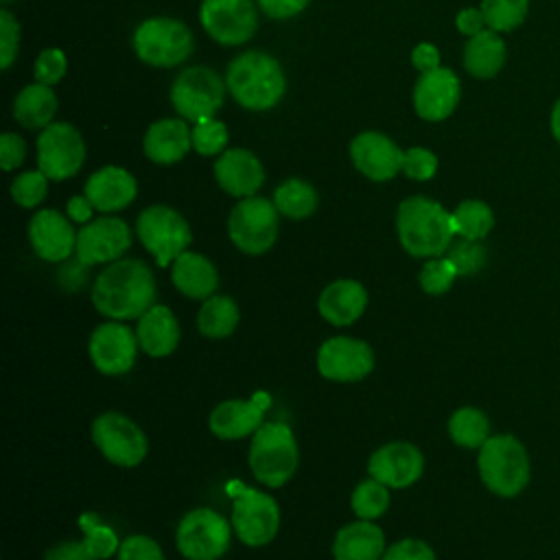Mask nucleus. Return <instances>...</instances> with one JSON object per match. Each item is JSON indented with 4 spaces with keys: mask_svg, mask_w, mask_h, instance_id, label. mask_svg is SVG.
Wrapping results in <instances>:
<instances>
[{
    "mask_svg": "<svg viewBox=\"0 0 560 560\" xmlns=\"http://www.w3.org/2000/svg\"><path fill=\"white\" fill-rule=\"evenodd\" d=\"M249 470L267 488H282L298 470L300 451L293 431L282 422H262L252 435Z\"/></svg>",
    "mask_w": 560,
    "mask_h": 560,
    "instance_id": "nucleus-5",
    "label": "nucleus"
},
{
    "mask_svg": "<svg viewBox=\"0 0 560 560\" xmlns=\"http://www.w3.org/2000/svg\"><path fill=\"white\" fill-rule=\"evenodd\" d=\"M455 24H457V31L468 35V37L481 33L488 26L481 9H462L455 18Z\"/></svg>",
    "mask_w": 560,
    "mask_h": 560,
    "instance_id": "nucleus-52",
    "label": "nucleus"
},
{
    "mask_svg": "<svg viewBox=\"0 0 560 560\" xmlns=\"http://www.w3.org/2000/svg\"><path fill=\"white\" fill-rule=\"evenodd\" d=\"M505 63V42L492 28L468 37L464 48V68L477 79H490L499 74Z\"/></svg>",
    "mask_w": 560,
    "mask_h": 560,
    "instance_id": "nucleus-30",
    "label": "nucleus"
},
{
    "mask_svg": "<svg viewBox=\"0 0 560 560\" xmlns=\"http://www.w3.org/2000/svg\"><path fill=\"white\" fill-rule=\"evenodd\" d=\"M228 83L208 66H190L177 74L171 85V103L175 112L188 120L199 122L214 118L225 101Z\"/></svg>",
    "mask_w": 560,
    "mask_h": 560,
    "instance_id": "nucleus-11",
    "label": "nucleus"
},
{
    "mask_svg": "<svg viewBox=\"0 0 560 560\" xmlns=\"http://www.w3.org/2000/svg\"><path fill=\"white\" fill-rule=\"evenodd\" d=\"M448 438L462 448H481L490 438V420L477 407H459L448 418Z\"/></svg>",
    "mask_w": 560,
    "mask_h": 560,
    "instance_id": "nucleus-34",
    "label": "nucleus"
},
{
    "mask_svg": "<svg viewBox=\"0 0 560 560\" xmlns=\"http://www.w3.org/2000/svg\"><path fill=\"white\" fill-rule=\"evenodd\" d=\"M457 267L453 265V260L448 256H435V258H427V262L420 269V287L424 293L429 295H442L446 293L455 278H457Z\"/></svg>",
    "mask_w": 560,
    "mask_h": 560,
    "instance_id": "nucleus-39",
    "label": "nucleus"
},
{
    "mask_svg": "<svg viewBox=\"0 0 560 560\" xmlns=\"http://www.w3.org/2000/svg\"><path fill=\"white\" fill-rule=\"evenodd\" d=\"M85 142L70 122H52L37 138V168L52 182H63L81 171Z\"/></svg>",
    "mask_w": 560,
    "mask_h": 560,
    "instance_id": "nucleus-13",
    "label": "nucleus"
},
{
    "mask_svg": "<svg viewBox=\"0 0 560 560\" xmlns=\"http://www.w3.org/2000/svg\"><path fill=\"white\" fill-rule=\"evenodd\" d=\"M477 468L483 486L503 499L521 494L532 477L527 448L516 435H490L477 455Z\"/></svg>",
    "mask_w": 560,
    "mask_h": 560,
    "instance_id": "nucleus-4",
    "label": "nucleus"
},
{
    "mask_svg": "<svg viewBox=\"0 0 560 560\" xmlns=\"http://www.w3.org/2000/svg\"><path fill=\"white\" fill-rule=\"evenodd\" d=\"M2 4H11V2H15V0H0Z\"/></svg>",
    "mask_w": 560,
    "mask_h": 560,
    "instance_id": "nucleus-55",
    "label": "nucleus"
},
{
    "mask_svg": "<svg viewBox=\"0 0 560 560\" xmlns=\"http://www.w3.org/2000/svg\"><path fill=\"white\" fill-rule=\"evenodd\" d=\"M368 472L387 488H409L420 481L424 472V455L411 442H387L372 453Z\"/></svg>",
    "mask_w": 560,
    "mask_h": 560,
    "instance_id": "nucleus-18",
    "label": "nucleus"
},
{
    "mask_svg": "<svg viewBox=\"0 0 560 560\" xmlns=\"http://www.w3.org/2000/svg\"><path fill=\"white\" fill-rule=\"evenodd\" d=\"M529 0H481V13L488 28L497 33L514 31L527 15Z\"/></svg>",
    "mask_w": 560,
    "mask_h": 560,
    "instance_id": "nucleus-37",
    "label": "nucleus"
},
{
    "mask_svg": "<svg viewBox=\"0 0 560 560\" xmlns=\"http://www.w3.org/2000/svg\"><path fill=\"white\" fill-rule=\"evenodd\" d=\"M228 127L217 118H203L192 127V149L199 155H221L228 147Z\"/></svg>",
    "mask_w": 560,
    "mask_h": 560,
    "instance_id": "nucleus-40",
    "label": "nucleus"
},
{
    "mask_svg": "<svg viewBox=\"0 0 560 560\" xmlns=\"http://www.w3.org/2000/svg\"><path fill=\"white\" fill-rule=\"evenodd\" d=\"M551 133L556 136V140L560 142V101L553 105L551 109Z\"/></svg>",
    "mask_w": 560,
    "mask_h": 560,
    "instance_id": "nucleus-54",
    "label": "nucleus"
},
{
    "mask_svg": "<svg viewBox=\"0 0 560 560\" xmlns=\"http://www.w3.org/2000/svg\"><path fill=\"white\" fill-rule=\"evenodd\" d=\"M199 20L206 33L223 46H241L258 28V13L252 0H203Z\"/></svg>",
    "mask_w": 560,
    "mask_h": 560,
    "instance_id": "nucleus-15",
    "label": "nucleus"
},
{
    "mask_svg": "<svg viewBox=\"0 0 560 560\" xmlns=\"http://www.w3.org/2000/svg\"><path fill=\"white\" fill-rule=\"evenodd\" d=\"M136 337L140 350L153 359L168 357L179 343V322L175 313L164 304H153L144 315L136 319Z\"/></svg>",
    "mask_w": 560,
    "mask_h": 560,
    "instance_id": "nucleus-27",
    "label": "nucleus"
},
{
    "mask_svg": "<svg viewBox=\"0 0 560 560\" xmlns=\"http://www.w3.org/2000/svg\"><path fill=\"white\" fill-rule=\"evenodd\" d=\"M396 234L402 249L413 258H435L453 243V217L435 199L413 195L396 210Z\"/></svg>",
    "mask_w": 560,
    "mask_h": 560,
    "instance_id": "nucleus-2",
    "label": "nucleus"
},
{
    "mask_svg": "<svg viewBox=\"0 0 560 560\" xmlns=\"http://www.w3.org/2000/svg\"><path fill=\"white\" fill-rule=\"evenodd\" d=\"M368 308V291L361 282L341 278L326 284L317 298L319 315L332 326L354 324Z\"/></svg>",
    "mask_w": 560,
    "mask_h": 560,
    "instance_id": "nucleus-25",
    "label": "nucleus"
},
{
    "mask_svg": "<svg viewBox=\"0 0 560 560\" xmlns=\"http://www.w3.org/2000/svg\"><path fill=\"white\" fill-rule=\"evenodd\" d=\"M66 210H68L70 221L85 225V223H90V221H92L94 206H92V201H90L85 195H77V197H70V199H68Z\"/></svg>",
    "mask_w": 560,
    "mask_h": 560,
    "instance_id": "nucleus-53",
    "label": "nucleus"
},
{
    "mask_svg": "<svg viewBox=\"0 0 560 560\" xmlns=\"http://www.w3.org/2000/svg\"><path fill=\"white\" fill-rule=\"evenodd\" d=\"M138 337L127 324L118 319H107L98 324L88 341V354L92 365L105 376L127 374L138 357Z\"/></svg>",
    "mask_w": 560,
    "mask_h": 560,
    "instance_id": "nucleus-14",
    "label": "nucleus"
},
{
    "mask_svg": "<svg viewBox=\"0 0 560 560\" xmlns=\"http://www.w3.org/2000/svg\"><path fill=\"white\" fill-rule=\"evenodd\" d=\"M232 494V529L247 547H262L271 542L280 529L278 501L256 488H247L238 481L230 488Z\"/></svg>",
    "mask_w": 560,
    "mask_h": 560,
    "instance_id": "nucleus-7",
    "label": "nucleus"
},
{
    "mask_svg": "<svg viewBox=\"0 0 560 560\" xmlns=\"http://www.w3.org/2000/svg\"><path fill=\"white\" fill-rule=\"evenodd\" d=\"M352 164L372 182H387L402 171L405 153L381 131H361L350 142Z\"/></svg>",
    "mask_w": 560,
    "mask_h": 560,
    "instance_id": "nucleus-20",
    "label": "nucleus"
},
{
    "mask_svg": "<svg viewBox=\"0 0 560 560\" xmlns=\"http://www.w3.org/2000/svg\"><path fill=\"white\" fill-rule=\"evenodd\" d=\"M116 560H166L158 540L147 534H129L120 540Z\"/></svg>",
    "mask_w": 560,
    "mask_h": 560,
    "instance_id": "nucleus-44",
    "label": "nucleus"
},
{
    "mask_svg": "<svg viewBox=\"0 0 560 560\" xmlns=\"http://www.w3.org/2000/svg\"><path fill=\"white\" fill-rule=\"evenodd\" d=\"M131 247L129 225L114 214L92 219L77 232V258L83 265H109Z\"/></svg>",
    "mask_w": 560,
    "mask_h": 560,
    "instance_id": "nucleus-17",
    "label": "nucleus"
},
{
    "mask_svg": "<svg viewBox=\"0 0 560 560\" xmlns=\"http://www.w3.org/2000/svg\"><path fill=\"white\" fill-rule=\"evenodd\" d=\"M20 48V24L13 13L2 7L0 9V68L9 70L18 57Z\"/></svg>",
    "mask_w": 560,
    "mask_h": 560,
    "instance_id": "nucleus-45",
    "label": "nucleus"
},
{
    "mask_svg": "<svg viewBox=\"0 0 560 560\" xmlns=\"http://www.w3.org/2000/svg\"><path fill=\"white\" fill-rule=\"evenodd\" d=\"M238 304L230 295H210L197 313V328L208 339H225L238 326Z\"/></svg>",
    "mask_w": 560,
    "mask_h": 560,
    "instance_id": "nucleus-32",
    "label": "nucleus"
},
{
    "mask_svg": "<svg viewBox=\"0 0 560 560\" xmlns=\"http://www.w3.org/2000/svg\"><path fill=\"white\" fill-rule=\"evenodd\" d=\"M48 177L37 171H24L11 182V199L22 208H35L46 199Z\"/></svg>",
    "mask_w": 560,
    "mask_h": 560,
    "instance_id": "nucleus-41",
    "label": "nucleus"
},
{
    "mask_svg": "<svg viewBox=\"0 0 560 560\" xmlns=\"http://www.w3.org/2000/svg\"><path fill=\"white\" fill-rule=\"evenodd\" d=\"M66 68H68V59H66L63 50L46 48L37 55L35 66H33V74H35L37 83H44V85L52 88L63 79Z\"/></svg>",
    "mask_w": 560,
    "mask_h": 560,
    "instance_id": "nucleus-43",
    "label": "nucleus"
},
{
    "mask_svg": "<svg viewBox=\"0 0 560 560\" xmlns=\"http://www.w3.org/2000/svg\"><path fill=\"white\" fill-rule=\"evenodd\" d=\"M24 155H26V144L18 133L7 131L0 136V166L4 171L18 168L24 162Z\"/></svg>",
    "mask_w": 560,
    "mask_h": 560,
    "instance_id": "nucleus-48",
    "label": "nucleus"
},
{
    "mask_svg": "<svg viewBox=\"0 0 560 560\" xmlns=\"http://www.w3.org/2000/svg\"><path fill=\"white\" fill-rule=\"evenodd\" d=\"M136 234L144 249L155 258L158 267H171L192 243L188 221L171 206L155 203L144 208L136 219Z\"/></svg>",
    "mask_w": 560,
    "mask_h": 560,
    "instance_id": "nucleus-6",
    "label": "nucleus"
},
{
    "mask_svg": "<svg viewBox=\"0 0 560 560\" xmlns=\"http://www.w3.org/2000/svg\"><path fill=\"white\" fill-rule=\"evenodd\" d=\"M278 230L280 212L276 203L265 197H245L230 210L228 236L243 254H267L276 245Z\"/></svg>",
    "mask_w": 560,
    "mask_h": 560,
    "instance_id": "nucleus-9",
    "label": "nucleus"
},
{
    "mask_svg": "<svg viewBox=\"0 0 560 560\" xmlns=\"http://www.w3.org/2000/svg\"><path fill=\"white\" fill-rule=\"evenodd\" d=\"M214 177L228 195L245 199V197H254L260 190L265 182V168L252 151L234 147V149H225L217 158Z\"/></svg>",
    "mask_w": 560,
    "mask_h": 560,
    "instance_id": "nucleus-23",
    "label": "nucleus"
},
{
    "mask_svg": "<svg viewBox=\"0 0 560 560\" xmlns=\"http://www.w3.org/2000/svg\"><path fill=\"white\" fill-rule=\"evenodd\" d=\"M438 171V158L433 151L424 149V147H411L405 151V158H402V173L409 177V179H416V182H427L435 175Z\"/></svg>",
    "mask_w": 560,
    "mask_h": 560,
    "instance_id": "nucleus-46",
    "label": "nucleus"
},
{
    "mask_svg": "<svg viewBox=\"0 0 560 560\" xmlns=\"http://www.w3.org/2000/svg\"><path fill=\"white\" fill-rule=\"evenodd\" d=\"M131 44L140 61L173 68L190 57L195 39L190 28L175 18H149L133 31Z\"/></svg>",
    "mask_w": 560,
    "mask_h": 560,
    "instance_id": "nucleus-8",
    "label": "nucleus"
},
{
    "mask_svg": "<svg viewBox=\"0 0 560 560\" xmlns=\"http://www.w3.org/2000/svg\"><path fill=\"white\" fill-rule=\"evenodd\" d=\"M232 532V523L217 510L195 508L177 523L175 545L186 560H219L230 549Z\"/></svg>",
    "mask_w": 560,
    "mask_h": 560,
    "instance_id": "nucleus-10",
    "label": "nucleus"
},
{
    "mask_svg": "<svg viewBox=\"0 0 560 560\" xmlns=\"http://www.w3.org/2000/svg\"><path fill=\"white\" fill-rule=\"evenodd\" d=\"M144 155L155 164H175L192 147V129L184 118H162L144 133Z\"/></svg>",
    "mask_w": 560,
    "mask_h": 560,
    "instance_id": "nucleus-26",
    "label": "nucleus"
},
{
    "mask_svg": "<svg viewBox=\"0 0 560 560\" xmlns=\"http://www.w3.org/2000/svg\"><path fill=\"white\" fill-rule=\"evenodd\" d=\"M459 79L451 68H435L422 72L413 85V109L429 122L448 118L459 103Z\"/></svg>",
    "mask_w": 560,
    "mask_h": 560,
    "instance_id": "nucleus-19",
    "label": "nucleus"
},
{
    "mask_svg": "<svg viewBox=\"0 0 560 560\" xmlns=\"http://www.w3.org/2000/svg\"><path fill=\"white\" fill-rule=\"evenodd\" d=\"M446 252H448L446 256L457 267L459 276H470V273L479 271L486 262V249L479 245V241L459 238L457 243H451V247Z\"/></svg>",
    "mask_w": 560,
    "mask_h": 560,
    "instance_id": "nucleus-42",
    "label": "nucleus"
},
{
    "mask_svg": "<svg viewBox=\"0 0 560 560\" xmlns=\"http://www.w3.org/2000/svg\"><path fill=\"white\" fill-rule=\"evenodd\" d=\"M232 98L252 112H265L280 103L287 90V79L280 61L262 50L236 55L225 74Z\"/></svg>",
    "mask_w": 560,
    "mask_h": 560,
    "instance_id": "nucleus-3",
    "label": "nucleus"
},
{
    "mask_svg": "<svg viewBox=\"0 0 560 560\" xmlns=\"http://www.w3.org/2000/svg\"><path fill=\"white\" fill-rule=\"evenodd\" d=\"M44 560H96V558L90 553L83 540H63L52 545L44 553Z\"/></svg>",
    "mask_w": 560,
    "mask_h": 560,
    "instance_id": "nucleus-49",
    "label": "nucleus"
},
{
    "mask_svg": "<svg viewBox=\"0 0 560 560\" xmlns=\"http://www.w3.org/2000/svg\"><path fill=\"white\" fill-rule=\"evenodd\" d=\"M28 241L35 254L48 262H61L77 252V232L70 217L52 208L37 210L28 221Z\"/></svg>",
    "mask_w": 560,
    "mask_h": 560,
    "instance_id": "nucleus-22",
    "label": "nucleus"
},
{
    "mask_svg": "<svg viewBox=\"0 0 560 560\" xmlns=\"http://www.w3.org/2000/svg\"><path fill=\"white\" fill-rule=\"evenodd\" d=\"M57 114V96L50 85L31 83L13 101V116L26 129H46Z\"/></svg>",
    "mask_w": 560,
    "mask_h": 560,
    "instance_id": "nucleus-31",
    "label": "nucleus"
},
{
    "mask_svg": "<svg viewBox=\"0 0 560 560\" xmlns=\"http://www.w3.org/2000/svg\"><path fill=\"white\" fill-rule=\"evenodd\" d=\"M411 63L416 70H420V74L435 70V68H440V52L433 44L422 42L411 50Z\"/></svg>",
    "mask_w": 560,
    "mask_h": 560,
    "instance_id": "nucleus-51",
    "label": "nucleus"
},
{
    "mask_svg": "<svg viewBox=\"0 0 560 560\" xmlns=\"http://www.w3.org/2000/svg\"><path fill=\"white\" fill-rule=\"evenodd\" d=\"M453 230L459 238L468 241H481L488 236V232L494 225V214L488 203L479 199H466L462 201L453 212Z\"/></svg>",
    "mask_w": 560,
    "mask_h": 560,
    "instance_id": "nucleus-35",
    "label": "nucleus"
},
{
    "mask_svg": "<svg viewBox=\"0 0 560 560\" xmlns=\"http://www.w3.org/2000/svg\"><path fill=\"white\" fill-rule=\"evenodd\" d=\"M374 370V350L354 337H330L317 350V372L332 383H357Z\"/></svg>",
    "mask_w": 560,
    "mask_h": 560,
    "instance_id": "nucleus-16",
    "label": "nucleus"
},
{
    "mask_svg": "<svg viewBox=\"0 0 560 560\" xmlns=\"http://www.w3.org/2000/svg\"><path fill=\"white\" fill-rule=\"evenodd\" d=\"M350 508L357 518L376 521L381 518L389 508V488L376 481L374 477L363 479L357 483L350 497Z\"/></svg>",
    "mask_w": 560,
    "mask_h": 560,
    "instance_id": "nucleus-36",
    "label": "nucleus"
},
{
    "mask_svg": "<svg viewBox=\"0 0 560 560\" xmlns=\"http://www.w3.org/2000/svg\"><path fill=\"white\" fill-rule=\"evenodd\" d=\"M155 276L140 258L109 262L92 284V304L107 319H138L155 304Z\"/></svg>",
    "mask_w": 560,
    "mask_h": 560,
    "instance_id": "nucleus-1",
    "label": "nucleus"
},
{
    "mask_svg": "<svg viewBox=\"0 0 560 560\" xmlns=\"http://www.w3.org/2000/svg\"><path fill=\"white\" fill-rule=\"evenodd\" d=\"M171 282L175 289L192 300H206L214 295L219 287L217 267L199 252L186 249L171 265Z\"/></svg>",
    "mask_w": 560,
    "mask_h": 560,
    "instance_id": "nucleus-29",
    "label": "nucleus"
},
{
    "mask_svg": "<svg viewBox=\"0 0 560 560\" xmlns=\"http://www.w3.org/2000/svg\"><path fill=\"white\" fill-rule=\"evenodd\" d=\"M136 192H138L136 177L127 168H120L114 164L94 171L88 177L85 190H83V195L92 201L94 210L103 214L127 208L136 199Z\"/></svg>",
    "mask_w": 560,
    "mask_h": 560,
    "instance_id": "nucleus-24",
    "label": "nucleus"
},
{
    "mask_svg": "<svg viewBox=\"0 0 560 560\" xmlns=\"http://www.w3.org/2000/svg\"><path fill=\"white\" fill-rule=\"evenodd\" d=\"M385 534L374 521L357 518L346 523L332 540V560H381Z\"/></svg>",
    "mask_w": 560,
    "mask_h": 560,
    "instance_id": "nucleus-28",
    "label": "nucleus"
},
{
    "mask_svg": "<svg viewBox=\"0 0 560 560\" xmlns=\"http://www.w3.org/2000/svg\"><path fill=\"white\" fill-rule=\"evenodd\" d=\"M381 560H435V551L420 538H402L389 545Z\"/></svg>",
    "mask_w": 560,
    "mask_h": 560,
    "instance_id": "nucleus-47",
    "label": "nucleus"
},
{
    "mask_svg": "<svg viewBox=\"0 0 560 560\" xmlns=\"http://www.w3.org/2000/svg\"><path fill=\"white\" fill-rule=\"evenodd\" d=\"M273 203L282 217L300 221L317 210L319 197L315 186H311L308 182L300 177H289L273 190Z\"/></svg>",
    "mask_w": 560,
    "mask_h": 560,
    "instance_id": "nucleus-33",
    "label": "nucleus"
},
{
    "mask_svg": "<svg viewBox=\"0 0 560 560\" xmlns=\"http://www.w3.org/2000/svg\"><path fill=\"white\" fill-rule=\"evenodd\" d=\"M269 407V396L258 392L254 398H232L219 402L208 418V429L219 440H243L254 435L262 427L265 409Z\"/></svg>",
    "mask_w": 560,
    "mask_h": 560,
    "instance_id": "nucleus-21",
    "label": "nucleus"
},
{
    "mask_svg": "<svg viewBox=\"0 0 560 560\" xmlns=\"http://www.w3.org/2000/svg\"><path fill=\"white\" fill-rule=\"evenodd\" d=\"M92 440L98 453L120 468L138 466L149 451L144 431L120 411H105L92 422Z\"/></svg>",
    "mask_w": 560,
    "mask_h": 560,
    "instance_id": "nucleus-12",
    "label": "nucleus"
},
{
    "mask_svg": "<svg viewBox=\"0 0 560 560\" xmlns=\"http://www.w3.org/2000/svg\"><path fill=\"white\" fill-rule=\"evenodd\" d=\"M308 0H258V7L265 15L273 20H289L295 18L306 9Z\"/></svg>",
    "mask_w": 560,
    "mask_h": 560,
    "instance_id": "nucleus-50",
    "label": "nucleus"
},
{
    "mask_svg": "<svg viewBox=\"0 0 560 560\" xmlns=\"http://www.w3.org/2000/svg\"><path fill=\"white\" fill-rule=\"evenodd\" d=\"M79 525L83 529V542L96 560H105V558H112L118 553L120 540H118L116 532L112 527L103 525L96 514H83Z\"/></svg>",
    "mask_w": 560,
    "mask_h": 560,
    "instance_id": "nucleus-38",
    "label": "nucleus"
}]
</instances>
